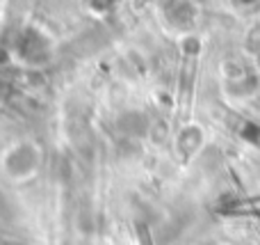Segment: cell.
I'll return each instance as SVG.
<instances>
[{"label": "cell", "instance_id": "6da1fadb", "mask_svg": "<svg viewBox=\"0 0 260 245\" xmlns=\"http://www.w3.org/2000/svg\"><path fill=\"white\" fill-rule=\"evenodd\" d=\"M165 14L174 25H180V28H187L194 23L197 18V9L189 0H169L165 7Z\"/></svg>", "mask_w": 260, "mask_h": 245}, {"label": "cell", "instance_id": "7a4b0ae2", "mask_svg": "<svg viewBox=\"0 0 260 245\" xmlns=\"http://www.w3.org/2000/svg\"><path fill=\"white\" fill-rule=\"evenodd\" d=\"M48 53V41L39 35L37 30H30L23 41V55H25L30 62H41Z\"/></svg>", "mask_w": 260, "mask_h": 245}, {"label": "cell", "instance_id": "3957f363", "mask_svg": "<svg viewBox=\"0 0 260 245\" xmlns=\"http://www.w3.org/2000/svg\"><path fill=\"white\" fill-rule=\"evenodd\" d=\"M199 142H201V131H199V128H187V131H183V135H180V149H183L185 154H192L199 147Z\"/></svg>", "mask_w": 260, "mask_h": 245}, {"label": "cell", "instance_id": "277c9868", "mask_svg": "<svg viewBox=\"0 0 260 245\" xmlns=\"http://www.w3.org/2000/svg\"><path fill=\"white\" fill-rule=\"evenodd\" d=\"M87 3H89V7H94V9H99V12H103V9L112 7L114 0H87Z\"/></svg>", "mask_w": 260, "mask_h": 245}, {"label": "cell", "instance_id": "5b68a950", "mask_svg": "<svg viewBox=\"0 0 260 245\" xmlns=\"http://www.w3.org/2000/svg\"><path fill=\"white\" fill-rule=\"evenodd\" d=\"M244 138H249V140H258L260 138V128L258 126H253V124H247V128H244Z\"/></svg>", "mask_w": 260, "mask_h": 245}, {"label": "cell", "instance_id": "8992f818", "mask_svg": "<svg viewBox=\"0 0 260 245\" xmlns=\"http://www.w3.org/2000/svg\"><path fill=\"white\" fill-rule=\"evenodd\" d=\"M242 3H253V0H242Z\"/></svg>", "mask_w": 260, "mask_h": 245}]
</instances>
